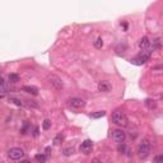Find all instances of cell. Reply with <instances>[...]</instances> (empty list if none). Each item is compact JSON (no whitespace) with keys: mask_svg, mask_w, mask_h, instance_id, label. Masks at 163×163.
Here are the masks:
<instances>
[{"mask_svg":"<svg viewBox=\"0 0 163 163\" xmlns=\"http://www.w3.org/2000/svg\"><path fill=\"white\" fill-rule=\"evenodd\" d=\"M112 122L116 124L117 126H128L129 124V120H128V116L124 113L122 111L120 110H116L112 112Z\"/></svg>","mask_w":163,"mask_h":163,"instance_id":"6da1fadb","label":"cell"},{"mask_svg":"<svg viewBox=\"0 0 163 163\" xmlns=\"http://www.w3.org/2000/svg\"><path fill=\"white\" fill-rule=\"evenodd\" d=\"M150 148H152L150 142L148 140V139H143L142 143L139 144V146H138V154H139V157H140L142 159H145L146 157L149 156Z\"/></svg>","mask_w":163,"mask_h":163,"instance_id":"7a4b0ae2","label":"cell"},{"mask_svg":"<svg viewBox=\"0 0 163 163\" xmlns=\"http://www.w3.org/2000/svg\"><path fill=\"white\" fill-rule=\"evenodd\" d=\"M152 54H153V51L144 50V51H142L140 54H139V55H138L136 57L131 59L130 61H131V64H134V65H143V64H145L146 61H148V60L150 59Z\"/></svg>","mask_w":163,"mask_h":163,"instance_id":"3957f363","label":"cell"},{"mask_svg":"<svg viewBox=\"0 0 163 163\" xmlns=\"http://www.w3.org/2000/svg\"><path fill=\"white\" fill-rule=\"evenodd\" d=\"M8 156H9V158L13 161H18V159L24 157V152H23V149H20V148H12L9 152H8Z\"/></svg>","mask_w":163,"mask_h":163,"instance_id":"277c9868","label":"cell"},{"mask_svg":"<svg viewBox=\"0 0 163 163\" xmlns=\"http://www.w3.org/2000/svg\"><path fill=\"white\" fill-rule=\"evenodd\" d=\"M93 149V142L89 140V139H87V140H84L80 146H79V150L83 153V154H89Z\"/></svg>","mask_w":163,"mask_h":163,"instance_id":"5b68a950","label":"cell"},{"mask_svg":"<svg viewBox=\"0 0 163 163\" xmlns=\"http://www.w3.org/2000/svg\"><path fill=\"white\" fill-rule=\"evenodd\" d=\"M125 133H124L122 130H113L112 131V139H113V142H116L117 144H121L125 142Z\"/></svg>","mask_w":163,"mask_h":163,"instance_id":"8992f818","label":"cell"},{"mask_svg":"<svg viewBox=\"0 0 163 163\" xmlns=\"http://www.w3.org/2000/svg\"><path fill=\"white\" fill-rule=\"evenodd\" d=\"M139 47L142 49V51H144V50L154 51V49H153V46H152V43H150V41H149L148 37H143L142 40L139 41Z\"/></svg>","mask_w":163,"mask_h":163,"instance_id":"52a82bcc","label":"cell"},{"mask_svg":"<svg viewBox=\"0 0 163 163\" xmlns=\"http://www.w3.org/2000/svg\"><path fill=\"white\" fill-rule=\"evenodd\" d=\"M69 105L74 108H83L85 106V101H83L82 98H78V97H73L69 99Z\"/></svg>","mask_w":163,"mask_h":163,"instance_id":"ba28073f","label":"cell"},{"mask_svg":"<svg viewBox=\"0 0 163 163\" xmlns=\"http://www.w3.org/2000/svg\"><path fill=\"white\" fill-rule=\"evenodd\" d=\"M50 83H51L56 89H63V87H64L63 82H61V79L57 78V76H51V78H50Z\"/></svg>","mask_w":163,"mask_h":163,"instance_id":"9c48e42d","label":"cell"},{"mask_svg":"<svg viewBox=\"0 0 163 163\" xmlns=\"http://www.w3.org/2000/svg\"><path fill=\"white\" fill-rule=\"evenodd\" d=\"M110 89H111V85L108 82H106V80L99 82V84H98V91L99 92H110Z\"/></svg>","mask_w":163,"mask_h":163,"instance_id":"30bf717a","label":"cell"},{"mask_svg":"<svg viewBox=\"0 0 163 163\" xmlns=\"http://www.w3.org/2000/svg\"><path fill=\"white\" fill-rule=\"evenodd\" d=\"M23 91L29 93V94H32V96H37L38 94V89L36 87H32V85H24V87H23Z\"/></svg>","mask_w":163,"mask_h":163,"instance_id":"8fae6325","label":"cell"},{"mask_svg":"<svg viewBox=\"0 0 163 163\" xmlns=\"http://www.w3.org/2000/svg\"><path fill=\"white\" fill-rule=\"evenodd\" d=\"M0 92L2 93L8 92V83L5 82V79L3 78V76H0Z\"/></svg>","mask_w":163,"mask_h":163,"instance_id":"7c38bea8","label":"cell"},{"mask_svg":"<svg viewBox=\"0 0 163 163\" xmlns=\"http://www.w3.org/2000/svg\"><path fill=\"white\" fill-rule=\"evenodd\" d=\"M119 152L120 153H124V154H128V156H129L130 149L128 148V145L125 143H121V144H119Z\"/></svg>","mask_w":163,"mask_h":163,"instance_id":"4fadbf2b","label":"cell"},{"mask_svg":"<svg viewBox=\"0 0 163 163\" xmlns=\"http://www.w3.org/2000/svg\"><path fill=\"white\" fill-rule=\"evenodd\" d=\"M35 159H36L38 163H45L46 159H47V156H46V154H36V156H35Z\"/></svg>","mask_w":163,"mask_h":163,"instance_id":"5bb4252c","label":"cell"},{"mask_svg":"<svg viewBox=\"0 0 163 163\" xmlns=\"http://www.w3.org/2000/svg\"><path fill=\"white\" fill-rule=\"evenodd\" d=\"M145 106L148 108H150V110H153V108L157 107V103H156V101H153V99H146L145 101Z\"/></svg>","mask_w":163,"mask_h":163,"instance_id":"9a60e30c","label":"cell"},{"mask_svg":"<svg viewBox=\"0 0 163 163\" xmlns=\"http://www.w3.org/2000/svg\"><path fill=\"white\" fill-rule=\"evenodd\" d=\"M91 116L93 119H101V117H103V116H106V111H98L96 113H92Z\"/></svg>","mask_w":163,"mask_h":163,"instance_id":"2e32d148","label":"cell"},{"mask_svg":"<svg viewBox=\"0 0 163 163\" xmlns=\"http://www.w3.org/2000/svg\"><path fill=\"white\" fill-rule=\"evenodd\" d=\"M9 82L10 83H17V82H19V75L18 74H10L9 75Z\"/></svg>","mask_w":163,"mask_h":163,"instance_id":"e0dca14e","label":"cell"},{"mask_svg":"<svg viewBox=\"0 0 163 163\" xmlns=\"http://www.w3.org/2000/svg\"><path fill=\"white\" fill-rule=\"evenodd\" d=\"M103 46V41H102V37H98L97 40L94 41V47H97V49H101Z\"/></svg>","mask_w":163,"mask_h":163,"instance_id":"ac0fdd59","label":"cell"},{"mask_svg":"<svg viewBox=\"0 0 163 163\" xmlns=\"http://www.w3.org/2000/svg\"><path fill=\"white\" fill-rule=\"evenodd\" d=\"M63 139H64V136L61 135V134H59V135H56L55 138H54V144H60L61 142H63Z\"/></svg>","mask_w":163,"mask_h":163,"instance_id":"d6986e66","label":"cell"},{"mask_svg":"<svg viewBox=\"0 0 163 163\" xmlns=\"http://www.w3.org/2000/svg\"><path fill=\"white\" fill-rule=\"evenodd\" d=\"M64 156L65 157H69V156H72V154L74 153V148H66V149H64Z\"/></svg>","mask_w":163,"mask_h":163,"instance_id":"ffe728a7","label":"cell"},{"mask_svg":"<svg viewBox=\"0 0 163 163\" xmlns=\"http://www.w3.org/2000/svg\"><path fill=\"white\" fill-rule=\"evenodd\" d=\"M10 102H13L14 105H17V106H23L22 101L18 99V98H15V97H10Z\"/></svg>","mask_w":163,"mask_h":163,"instance_id":"44dd1931","label":"cell"},{"mask_svg":"<svg viewBox=\"0 0 163 163\" xmlns=\"http://www.w3.org/2000/svg\"><path fill=\"white\" fill-rule=\"evenodd\" d=\"M42 128H43L45 130H49V129L51 128V121H50V120H45L43 124H42Z\"/></svg>","mask_w":163,"mask_h":163,"instance_id":"7402d4cb","label":"cell"},{"mask_svg":"<svg viewBox=\"0 0 163 163\" xmlns=\"http://www.w3.org/2000/svg\"><path fill=\"white\" fill-rule=\"evenodd\" d=\"M154 162L156 163H163V156L162 154H159V156H157L156 158H154Z\"/></svg>","mask_w":163,"mask_h":163,"instance_id":"603a6c76","label":"cell"},{"mask_svg":"<svg viewBox=\"0 0 163 163\" xmlns=\"http://www.w3.org/2000/svg\"><path fill=\"white\" fill-rule=\"evenodd\" d=\"M37 135H38V129L36 128V129H35V136H37Z\"/></svg>","mask_w":163,"mask_h":163,"instance_id":"cb8c5ba5","label":"cell"},{"mask_svg":"<svg viewBox=\"0 0 163 163\" xmlns=\"http://www.w3.org/2000/svg\"><path fill=\"white\" fill-rule=\"evenodd\" d=\"M20 163H31V162H28V161H22Z\"/></svg>","mask_w":163,"mask_h":163,"instance_id":"d4e9b609","label":"cell"},{"mask_svg":"<svg viewBox=\"0 0 163 163\" xmlns=\"http://www.w3.org/2000/svg\"><path fill=\"white\" fill-rule=\"evenodd\" d=\"M3 97H4L3 94H0V101H2V99H3Z\"/></svg>","mask_w":163,"mask_h":163,"instance_id":"484cf974","label":"cell"},{"mask_svg":"<svg viewBox=\"0 0 163 163\" xmlns=\"http://www.w3.org/2000/svg\"><path fill=\"white\" fill-rule=\"evenodd\" d=\"M0 163H2V162H0Z\"/></svg>","mask_w":163,"mask_h":163,"instance_id":"4316f807","label":"cell"}]
</instances>
